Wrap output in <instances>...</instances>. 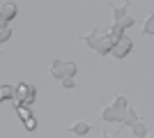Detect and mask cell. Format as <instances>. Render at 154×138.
Returning <instances> with one entry per match:
<instances>
[{
  "mask_svg": "<svg viewBox=\"0 0 154 138\" xmlns=\"http://www.w3.org/2000/svg\"><path fill=\"white\" fill-rule=\"evenodd\" d=\"M101 138H113V133H108V131H103V133H101Z\"/></svg>",
  "mask_w": 154,
  "mask_h": 138,
  "instance_id": "obj_17",
  "label": "cell"
},
{
  "mask_svg": "<svg viewBox=\"0 0 154 138\" xmlns=\"http://www.w3.org/2000/svg\"><path fill=\"white\" fill-rule=\"evenodd\" d=\"M35 99H37V87L32 85V83H19L16 85V97H14L12 106H28L30 108L35 104Z\"/></svg>",
  "mask_w": 154,
  "mask_h": 138,
  "instance_id": "obj_2",
  "label": "cell"
},
{
  "mask_svg": "<svg viewBox=\"0 0 154 138\" xmlns=\"http://www.w3.org/2000/svg\"><path fill=\"white\" fill-rule=\"evenodd\" d=\"M0 51H2V48H0Z\"/></svg>",
  "mask_w": 154,
  "mask_h": 138,
  "instance_id": "obj_19",
  "label": "cell"
},
{
  "mask_svg": "<svg viewBox=\"0 0 154 138\" xmlns=\"http://www.w3.org/2000/svg\"><path fill=\"white\" fill-rule=\"evenodd\" d=\"M16 14H19L16 2H2V7H0V21L2 23H9L12 19H16Z\"/></svg>",
  "mask_w": 154,
  "mask_h": 138,
  "instance_id": "obj_6",
  "label": "cell"
},
{
  "mask_svg": "<svg viewBox=\"0 0 154 138\" xmlns=\"http://www.w3.org/2000/svg\"><path fill=\"white\" fill-rule=\"evenodd\" d=\"M99 118H101V122H120V124H122L124 111H120V108H113V106L106 104L101 111H99Z\"/></svg>",
  "mask_w": 154,
  "mask_h": 138,
  "instance_id": "obj_5",
  "label": "cell"
},
{
  "mask_svg": "<svg viewBox=\"0 0 154 138\" xmlns=\"http://www.w3.org/2000/svg\"><path fill=\"white\" fill-rule=\"evenodd\" d=\"M138 120H140V115L134 111V106L129 104V106H127V111H124V120H122V124H120V127H131L134 122H138Z\"/></svg>",
  "mask_w": 154,
  "mask_h": 138,
  "instance_id": "obj_10",
  "label": "cell"
},
{
  "mask_svg": "<svg viewBox=\"0 0 154 138\" xmlns=\"http://www.w3.org/2000/svg\"><path fill=\"white\" fill-rule=\"evenodd\" d=\"M14 111L19 113V118H21V120L32 118V113H30V108H28V106H14Z\"/></svg>",
  "mask_w": 154,
  "mask_h": 138,
  "instance_id": "obj_13",
  "label": "cell"
},
{
  "mask_svg": "<svg viewBox=\"0 0 154 138\" xmlns=\"http://www.w3.org/2000/svg\"><path fill=\"white\" fill-rule=\"evenodd\" d=\"M145 138H152V136H145Z\"/></svg>",
  "mask_w": 154,
  "mask_h": 138,
  "instance_id": "obj_18",
  "label": "cell"
},
{
  "mask_svg": "<svg viewBox=\"0 0 154 138\" xmlns=\"http://www.w3.org/2000/svg\"><path fill=\"white\" fill-rule=\"evenodd\" d=\"M76 72H78L76 62H67V60H60V58H55V60H53V65H51V76H53V78H58V81L67 78V76L74 78Z\"/></svg>",
  "mask_w": 154,
  "mask_h": 138,
  "instance_id": "obj_3",
  "label": "cell"
},
{
  "mask_svg": "<svg viewBox=\"0 0 154 138\" xmlns=\"http://www.w3.org/2000/svg\"><path fill=\"white\" fill-rule=\"evenodd\" d=\"M23 127H26L28 131H35V129H37V120H35V115L28 118V120H23Z\"/></svg>",
  "mask_w": 154,
  "mask_h": 138,
  "instance_id": "obj_15",
  "label": "cell"
},
{
  "mask_svg": "<svg viewBox=\"0 0 154 138\" xmlns=\"http://www.w3.org/2000/svg\"><path fill=\"white\" fill-rule=\"evenodd\" d=\"M131 51H134V39H131L129 35H122V37H120V39L113 44L110 55H113V58H117V60H124Z\"/></svg>",
  "mask_w": 154,
  "mask_h": 138,
  "instance_id": "obj_4",
  "label": "cell"
},
{
  "mask_svg": "<svg viewBox=\"0 0 154 138\" xmlns=\"http://www.w3.org/2000/svg\"><path fill=\"white\" fill-rule=\"evenodd\" d=\"M131 129V133H134V138H145V136H149V129H147V124L143 122V120H138V122H134V124L129 127Z\"/></svg>",
  "mask_w": 154,
  "mask_h": 138,
  "instance_id": "obj_9",
  "label": "cell"
},
{
  "mask_svg": "<svg viewBox=\"0 0 154 138\" xmlns=\"http://www.w3.org/2000/svg\"><path fill=\"white\" fill-rule=\"evenodd\" d=\"M113 108H120V111H127V106H129V99L124 97V94H117L115 99H113Z\"/></svg>",
  "mask_w": 154,
  "mask_h": 138,
  "instance_id": "obj_11",
  "label": "cell"
},
{
  "mask_svg": "<svg viewBox=\"0 0 154 138\" xmlns=\"http://www.w3.org/2000/svg\"><path fill=\"white\" fill-rule=\"evenodd\" d=\"M12 39V30H9V28H2V30H0V46L5 44V41H9Z\"/></svg>",
  "mask_w": 154,
  "mask_h": 138,
  "instance_id": "obj_14",
  "label": "cell"
},
{
  "mask_svg": "<svg viewBox=\"0 0 154 138\" xmlns=\"http://www.w3.org/2000/svg\"><path fill=\"white\" fill-rule=\"evenodd\" d=\"M69 131L74 133V136H88V133L92 131V124L85 122V120H78V122H74V124L69 127Z\"/></svg>",
  "mask_w": 154,
  "mask_h": 138,
  "instance_id": "obj_7",
  "label": "cell"
},
{
  "mask_svg": "<svg viewBox=\"0 0 154 138\" xmlns=\"http://www.w3.org/2000/svg\"><path fill=\"white\" fill-rule=\"evenodd\" d=\"M83 41L90 46V48L97 53V55H108L110 48H113V46H110V41L103 37L101 28H94L90 35H83Z\"/></svg>",
  "mask_w": 154,
  "mask_h": 138,
  "instance_id": "obj_1",
  "label": "cell"
},
{
  "mask_svg": "<svg viewBox=\"0 0 154 138\" xmlns=\"http://www.w3.org/2000/svg\"><path fill=\"white\" fill-rule=\"evenodd\" d=\"M60 83H62V87H64V90H74V87H76V81H74V78H69V76H67V78H62Z\"/></svg>",
  "mask_w": 154,
  "mask_h": 138,
  "instance_id": "obj_16",
  "label": "cell"
},
{
  "mask_svg": "<svg viewBox=\"0 0 154 138\" xmlns=\"http://www.w3.org/2000/svg\"><path fill=\"white\" fill-rule=\"evenodd\" d=\"M129 5H131L129 0H124V2H113V5H110V9H113V19H115V21L124 19V16L129 14Z\"/></svg>",
  "mask_w": 154,
  "mask_h": 138,
  "instance_id": "obj_8",
  "label": "cell"
},
{
  "mask_svg": "<svg viewBox=\"0 0 154 138\" xmlns=\"http://www.w3.org/2000/svg\"><path fill=\"white\" fill-rule=\"evenodd\" d=\"M143 32L147 35V37H152V35H154V14H149V16H147V21H145V30H143Z\"/></svg>",
  "mask_w": 154,
  "mask_h": 138,
  "instance_id": "obj_12",
  "label": "cell"
}]
</instances>
